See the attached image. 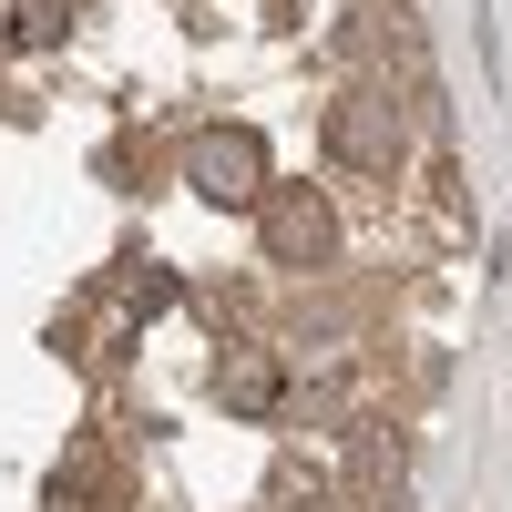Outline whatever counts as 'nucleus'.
Segmentation results:
<instances>
[{
	"mask_svg": "<svg viewBox=\"0 0 512 512\" xmlns=\"http://www.w3.org/2000/svg\"><path fill=\"white\" fill-rule=\"evenodd\" d=\"M318 144H328V164H338L349 185H400V175H410V113H400L390 93H379L369 72L328 93V113H318Z\"/></svg>",
	"mask_w": 512,
	"mask_h": 512,
	"instance_id": "nucleus-1",
	"label": "nucleus"
},
{
	"mask_svg": "<svg viewBox=\"0 0 512 512\" xmlns=\"http://www.w3.org/2000/svg\"><path fill=\"white\" fill-rule=\"evenodd\" d=\"M62 31H72V0H31V11H11V41H21V52H52Z\"/></svg>",
	"mask_w": 512,
	"mask_h": 512,
	"instance_id": "nucleus-7",
	"label": "nucleus"
},
{
	"mask_svg": "<svg viewBox=\"0 0 512 512\" xmlns=\"http://www.w3.org/2000/svg\"><path fill=\"white\" fill-rule=\"evenodd\" d=\"M185 185L205 205H256L277 175H267V134H246V123H205L185 134Z\"/></svg>",
	"mask_w": 512,
	"mask_h": 512,
	"instance_id": "nucleus-4",
	"label": "nucleus"
},
{
	"mask_svg": "<svg viewBox=\"0 0 512 512\" xmlns=\"http://www.w3.org/2000/svg\"><path fill=\"white\" fill-rule=\"evenodd\" d=\"M338 492L359 512H400V492H410V420L400 410H359L338 431Z\"/></svg>",
	"mask_w": 512,
	"mask_h": 512,
	"instance_id": "nucleus-3",
	"label": "nucleus"
},
{
	"mask_svg": "<svg viewBox=\"0 0 512 512\" xmlns=\"http://www.w3.org/2000/svg\"><path fill=\"white\" fill-rule=\"evenodd\" d=\"M216 400H226L236 420H267V410H287V359L267 349V338H236V349L216 359Z\"/></svg>",
	"mask_w": 512,
	"mask_h": 512,
	"instance_id": "nucleus-6",
	"label": "nucleus"
},
{
	"mask_svg": "<svg viewBox=\"0 0 512 512\" xmlns=\"http://www.w3.org/2000/svg\"><path fill=\"white\" fill-rule=\"evenodd\" d=\"M256 246H267V267H287V277H328L349 226H338L328 185H267L256 195Z\"/></svg>",
	"mask_w": 512,
	"mask_h": 512,
	"instance_id": "nucleus-2",
	"label": "nucleus"
},
{
	"mask_svg": "<svg viewBox=\"0 0 512 512\" xmlns=\"http://www.w3.org/2000/svg\"><path fill=\"white\" fill-rule=\"evenodd\" d=\"M52 512H134V461H123L103 431H82L52 472Z\"/></svg>",
	"mask_w": 512,
	"mask_h": 512,
	"instance_id": "nucleus-5",
	"label": "nucleus"
}]
</instances>
